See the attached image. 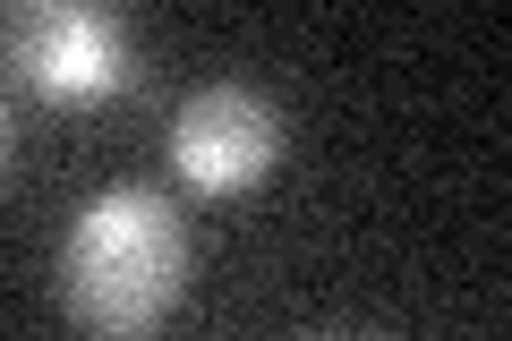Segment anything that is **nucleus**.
<instances>
[{
  "label": "nucleus",
  "instance_id": "1",
  "mask_svg": "<svg viewBox=\"0 0 512 341\" xmlns=\"http://www.w3.org/2000/svg\"><path fill=\"white\" fill-rule=\"evenodd\" d=\"M188 290V231L154 188H103L60 239V307L86 333H154Z\"/></svg>",
  "mask_w": 512,
  "mask_h": 341
},
{
  "label": "nucleus",
  "instance_id": "2",
  "mask_svg": "<svg viewBox=\"0 0 512 341\" xmlns=\"http://www.w3.org/2000/svg\"><path fill=\"white\" fill-rule=\"evenodd\" d=\"M0 52L43 103H111L137 77V43H128L111 0H9L0 9Z\"/></svg>",
  "mask_w": 512,
  "mask_h": 341
},
{
  "label": "nucleus",
  "instance_id": "3",
  "mask_svg": "<svg viewBox=\"0 0 512 341\" xmlns=\"http://www.w3.org/2000/svg\"><path fill=\"white\" fill-rule=\"evenodd\" d=\"M282 145H291V128H282L274 94L205 86V94H188L180 120H171V171H180L188 197L222 205V197H248L256 180H274Z\"/></svg>",
  "mask_w": 512,
  "mask_h": 341
},
{
  "label": "nucleus",
  "instance_id": "4",
  "mask_svg": "<svg viewBox=\"0 0 512 341\" xmlns=\"http://www.w3.org/2000/svg\"><path fill=\"white\" fill-rule=\"evenodd\" d=\"M0 162H9V111H0Z\"/></svg>",
  "mask_w": 512,
  "mask_h": 341
}]
</instances>
